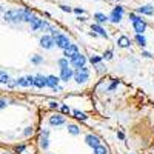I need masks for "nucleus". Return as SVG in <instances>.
Returning <instances> with one entry per match:
<instances>
[{"mask_svg":"<svg viewBox=\"0 0 154 154\" xmlns=\"http://www.w3.org/2000/svg\"><path fill=\"white\" fill-rule=\"evenodd\" d=\"M26 82H28V85H32V82H34V77L28 75V77H26Z\"/></svg>","mask_w":154,"mask_h":154,"instance_id":"c9c22d12","label":"nucleus"},{"mask_svg":"<svg viewBox=\"0 0 154 154\" xmlns=\"http://www.w3.org/2000/svg\"><path fill=\"white\" fill-rule=\"evenodd\" d=\"M6 105H8V100H6V99H0V109L5 108Z\"/></svg>","mask_w":154,"mask_h":154,"instance_id":"c756f323","label":"nucleus"},{"mask_svg":"<svg viewBox=\"0 0 154 154\" xmlns=\"http://www.w3.org/2000/svg\"><path fill=\"white\" fill-rule=\"evenodd\" d=\"M3 154H8V152H3Z\"/></svg>","mask_w":154,"mask_h":154,"instance_id":"c03bdc74","label":"nucleus"},{"mask_svg":"<svg viewBox=\"0 0 154 154\" xmlns=\"http://www.w3.org/2000/svg\"><path fill=\"white\" fill-rule=\"evenodd\" d=\"M32 134V128H26L25 130V136H31Z\"/></svg>","mask_w":154,"mask_h":154,"instance_id":"f704fd0d","label":"nucleus"},{"mask_svg":"<svg viewBox=\"0 0 154 154\" xmlns=\"http://www.w3.org/2000/svg\"><path fill=\"white\" fill-rule=\"evenodd\" d=\"M40 46L45 49H51L54 46V38L51 35H42L40 37Z\"/></svg>","mask_w":154,"mask_h":154,"instance_id":"20e7f679","label":"nucleus"},{"mask_svg":"<svg viewBox=\"0 0 154 154\" xmlns=\"http://www.w3.org/2000/svg\"><path fill=\"white\" fill-rule=\"evenodd\" d=\"M34 17H35V16L32 14L31 9H23V22H28V23H29Z\"/></svg>","mask_w":154,"mask_h":154,"instance_id":"dca6fc26","label":"nucleus"},{"mask_svg":"<svg viewBox=\"0 0 154 154\" xmlns=\"http://www.w3.org/2000/svg\"><path fill=\"white\" fill-rule=\"evenodd\" d=\"M32 85H35L37 88H43V86H46V77H43V75H37V77H34Z\"/></svg>","mask_w":154,"mask_h":154,"instance_id":"9d476101","label":"nucleus"},{"mask_svg":"<svg viewBox=\"0 0 154 154\" xmlns=\"http://www.w3.org/2000/svg\"><path fill=\"white\" fill-rule=\"evenodd\" d=\"M29 23H31V29H32V31H37L38 28L42 26L43 20H42V19H38V17H34V19H32V20H31Z\"/></svg>","mask_w":154,"mask_h":154,"instance_id":"4468645a","label":"nucleus"},{"mask_svg":"<svg viewBox=\"0 0 154 154\" xmlns=\"http://www.w3.org/2000/svg\"><path fill=\"white\" fill-rule=\"evenodd\" d=\"M40 146H42L43 149H46V148H48V131H45V133H43V136H42Z\"/></svg>","mask_w":154,"mask_h":154,"instance_id":"5701e85b","label":"nucleus"},{"mask_svg":"<svg viewBox=\"0 0 154 154\" xmlns=\"http://www.w3.org/2000/svg\"><path fill=\"white\" fill-rule=\"evenodd\" d=\"M91 29H93V31H96V32H97V34H100V35H103V37H106V35H108V34H106V31H105L103 28H102L100 25H97V23H94V25H93Z\"/></svg>","mask_w":154,"mask_h":154,"instance_id":"a211bd4d","label":"nucleus"},{"mask_svg":"<svg viewBox=\"0 0 154 154\" xmlns=\"http://www.w3.org/2000/svg\"><path fill=\"white\" fill-rule=\"evenodd\" d=\"M94 154H108V149L103 145H99V146L94 148Z\"/></svg>","mask_w":154,"mask_h":154,"instance_id":"412c9836","label":"nucleus"},{"mask_svg":"<svg viewBox=\"0 0 154 154\" xmlns=\"http://www.w3.org/2000/svg\"><path fill=\"white\" fill-rule=\"evenodd\" d=\"M133 26H134V31L137 34H142L145 29H146V23L142 20V19H137L136 22H133Z\"/></svg>","mask_w":154,"mask_h":154,"instance_id":"0eeeda50","label":"nucleus"},{"mask_svg":"<svg viewBox=\"0 0 154 154\" xmlns=\"http://www.w3.org/2000/svg\"><path fill=\"white\" fill-rule=\"evenodd\" d=\"M85 142L89 145V146H93V148H96V146H99L100 145V139L97 137V136H93V134H88L86 137H85Z\"/></svg>","mask_w":154,"mask_h":154,"instance_id":"1a4fd4ad","label":"nucleus"},{"mask_svg":"<svg viewBox=\"0 0 154 154\" xmlns=\"http://www.w3.org/2000/svg\"><path fill=\"white\" fill-rule=\"evenodd\" d=\"M49 123L59 126L62 123H65V117H62V116H51V117H49Z\"/></svg>","mask_w":154,"mask_h":154,"instance_id":"9b49d317","label":"nucleus"},{"mask_svg":"<svg viewBox=\"0 0 154 154\" xmlns=\"http://www.w3.org/2000/svg\"><path fill=\"white\" fill-rule=\"evenodd\" d=\"M77 54H79V48H77L75 45H69L66 49H63V56H65V59H72Z\"/></svg>","mask_w":154,"mask_h":154,"instance_id":"423d86ee","label":"nucleus"},{"mask_svg":"<svg viewBox=\"0 0 154 154\" xmlns=\"http://www.w3.org/2000/svg\"><path fill=\"white\" fill-rule=\"evenodd\" d=\"M117 2H119V0H117Z\"/></svg>","mask_w":154,"mask_h":154,"instance_id":"a18cd8bd","label":"nucleus"},{"mask_svg":"<svg viewBox=\"0 0 154 154\" xmlns=\"http://www.w3.org/2000/svg\"><path fill=\"white\" fill-rule=\"evenodd\" d=\"M62 112H65V114H66V112H69V108L63 105V106H62Z\"/></svg>","mask_w":154,"mask_h":154,"instance_id":"58836bf2","label":"nucleus"},{"mask_svg":"<svg viewBox=\"0 0 154 154\" xmlns=\"http://www.w3.org/2000/svg\"><path fill=\"white\" fill-rule=\"evenodd\" d=\"M68 131H69L72 136H79V134H80V130H79L75 125H68Z\"/></svg>","mask_w":154,"mask_h":154,"instance_id":"b1692460","label":"nucleus"},{"mask_svg":"<svg viewBox=\"0 0 154 154\" xmlns=\"http://www.w3.org/2000/svg\"><path fill=\"white\" fill-rule=\"evenodd\" d=\"M57 83H59V79H57V77H54V75H49V77H46V86L56 88V86H57Z\"/></svg>","mask_w":154,"mask_h":154,"instance_id":"2eb2a0df","label":"nucleus"},{"mask_svg":"<svg viewBox=\"0 0 154 154\" xmlns=\"http://www.w3.org/2000/svg\"><path fill=\"white\" fill-rule=\"evenodd\" d=\"M74 12H77V14H83L85 11H83V9H80V8H75V9H74Z\"/></svg>","mask_w":154,"mask_h":154,"instance_id":"a19ab883","label":"nucleus"},{"mask_svg":"<svg viewBox=\"0 0 154 154\" xmlns=\"http://www.w3.org/2000/svg\"><path fill=\"white\" fill-rule=\"evenodd\" d=\"M136 42H137L140 46H145V45H146V38H145L142 34H136Z\"/></svg>","mask_w":154,"mask_h":154,"instance_id":"4be33fe9","label":"nucleus"},{"mask_svg":"<svg viewBox=\"0 0 154 154\" xmlns=\"http://www.w3.org/2000/svg\"><path fill=\"white\" fill-rule=\"evenodd\" d=\"M88 77H89L88 68L82 66V68H77V71H75V74H74V80H75L77 83H83V82L88 80Z\"/></svg>","mask_w":154,"mask_h":154,"instance_id":"f03ea898","label":"nucleus"},{"mask_svg":"<svg viewBox=\"0 0 154 154\" xmlns=\"http://www.w3.org/2000/svg\"><path fill=\"white\" fill-rule=\"evenodd\" d=\"M106 60H109L111 57H112V53H111V51H106V53H105V56H103Z\"/></svg>","mask_w":154,"mask_h":154,"instance_id":"72a5a7b5","label":"nucleus"},{"mask_svg":"<svg viewBox=\"0 0 154 154\" xmlns=\"http://www.w3.org/2000/svg\"><path fill=\"white\" fill-rule=\"evenodd\" d=\"M142 56H145V57H151V54L148 53V51H143V53H142Z\"/></svg>","mask_w":154,"mask_h":154,"instance_id":"37998d69","label":"nucleus"},{"mask_svg":"<svg viewBox=\"0 0 154 154\" xmlns=\"http://www.w3.org/2000/svg\"><path fill=\"white\" fill-rule=\"evenodd\" d=\"M130 19H131V22H136L137 19H140V17H137L136 14H130Z\"/></svg>","mask_w":154,"mask_h":154,"instance_id":"4c0bfd02","label":"nucleus"},{"mask_svg":"<svg viewBox=\"0 0 154 154\" xmlns=\"http://www.w3.org/2000/svg\"><path fill=\"white\" fill-rule=\"evenodd\" d=\"M54 43L59 46V48H62V49H66L71 43H69V38L66 37V35H63V34H59V35H56L54 37Z\"/></svg>","mask_w":154,"mask_h":154,"instance_id":"7ed1b4c3","label":"nucleus"},{"mask_svg":"<svg viewBox=\"0 0 154 154\" xmlns=\"http://www.w3.org/2000/svg\"><path fill=\"white\" fill-rule=\"evenodd\" d=\"M130 43H131V40H130V37H126V35H120V37L117 38V45H119L120 48L130 46Z\"/></svg>","mask_w":154,"mask_h":154,"instance_id":"f8f14e48","label":"nucleus"},{"mask_svg":"<svg viewBox=\"0 0 154 154\" xmlns=\"http://www.w3.org/2000/svg\"><path fill=\"white\" fill-rule=\"evenodd\" d=\"M49 31H51V37H53V38H54L56 35H59V34H60V32H59V29H57V28H54V26H49Z\"/></svg>","mask_w":154,"mask_h":154,"instance_id":"c85d7f7f","label":"nucleus"},{"mask_svg":"<svg viewBox=\"0 0 154 154\" xmlns=\"http://www.w3.org/2000/svg\"><path fill=\"white\" fill-rule=\"evenodd\" d=\"M49 108L57 109V108H59V103H57V102H51V103H49Z\"/></svg>","mask_w":154,"mask_h":154,"instance_id":"7c9ffc66","label":"nucleus"},{"mask_svg":"<svg viewBox=\"0 0 154 154\" xmlns=\"http://www.w3.org/2000/svg\"><path fill=\"white\" fill-rule=\"evenodd\" d=\"M25 151V145H20V146H16V152H23Z\"/></svg>","mask_w":154,"mask_h":154,"instance_id":"473e14b6","label":"nucleus"},{"mask_svg":"<svg viewBox=\"0 0 154 154\" xmlns=\"http://www.w3.org/2000/svg\"><path fill=\"white\" fill-rule=\"evenodd\" d=\"M112 11H116V12H119V14H123V8L122 6H116Z\"/></svg>","mask_w":154,"mask_h":154,"instance_id":"2f4dec72","label":"nucleus"},{"mask_svg":"<svg viewBox=\"0 0 154 154\" xmlns=\"http://www.w3.org/2000/svg\"><path fill=\"white\" fill-rule=\"evenodd\" d=\"M16 85H20V86H29L28 85V82H26V79H25V77H20V79L16 82Z\"/></svg>","mask_w":154,"mask_h":154,"instance_id":"a878e982","label":"nucleus"},{"mask_svg":"<svg viewBox=\"0 0 154 154\" xmlns=\"http://www.w3.org/2000/svg\"><path fill=\"white\" fill-rule=\"evenodd\" d=\"M117 85H119V80H116V82H114V83H112V85L109 86V89H114V88L117 86Z\"/></svg>","mask_w":154,"mask_h":154,"instance_id":"79ce46f5","label":"nucleus"},{"mask_svg":"<svg viewBox=\"0 0 154 154\" xmlns=\"http://www.w3.org/2000/svg\"><path fill=\"white\" fill-rule=\"evenodd\" d=\"M137 12H140V14H148V16H151V14H154V6H149V5L140 6V8L137 9Z\"/></svg>","mask_w":154,"mask_h":154,"instance_id":"ddd939ff","label":"nucleus"},{"mask_svg":"<svg viewBox=\"0 0 154 154\" xmlns=\"http://www.w3.org/2000/svg\"><path fill=\"white\" fill-rule=\"evenodd\" d=\"M100 60H102L100 57H91V62L93 63H100Z\"/></svg>","mask_w":154,"mask_h":154,"instance_id":"e433bc0d","label":"nucleus"},{"mask_svg":"<svg viewBox=\"0 0 154 154\" xmlns=\"http://www.w3.org/2000/svg\"><path fill=\"white\" fill-rule=\"evenodd\" d=\"M31 62L35 63V65H38V63H42V62H43V57H40V56H34V57L31 59Z\"/></svg>","mask_w":154,"mask_h":154,"instance_id":"bb28decb","label":"nucleus"},{"mask_svg":"<svg viewBox=\"0 0 154 154\" xmlns=\"http://www.w3.org/2000/svg\"><path fill=\"white\" fill-rule=\"evenodd\" d=\"M85 62H86V59L83 54H77L71 59V65L75 68H82V66H85Z\"/></svg>","mask_w":154,"mask_h":154,"instance_id":"39448f33","label":"nucleus"},{"mask_svg":"<svg viewBox=\"0 0 154 154\" xmlns=\"http://www.w3.org/2000/svg\"><path fill=\"white\" fill-rule=\"evenodd\" d=\"M108 20H111L112 23H119V22L122 20V14H119V12L112 11V12H111V16L108 17Z\"/></svg>","mask_w":154,"mask_h":154,"instance_id":"f3484780","label":"nucleus"},{"mask_svg":"<svg viewBox=\"0 0 154 154\" xmlns=\"http://www.w3.org/2000/svg\"><path fill=\"white\" fill-rule=\"evenodd\" d=\"M60 8H62L63 11H66V12H69V11H71V8H69V6H65V5H62Z\"/></svg>","mask_w":154,"mask_h":154,"instance_id":"ea45409f","label":"nucleus"},{"mask_svg":"<svg viewBox=\"0 0 154 154\" xmlns=\"http://www.w3.org/2000/svg\"><path fill=\"white\" fill-rule=\"evenodd\" d=\"M5 20L12 22V23L23 22V9H11V11L5 12Z\"/></svg>","mask_w":154,"mask_h":154,"instance_id":"f257e3e1","label":"nucleus"},{"mask_svg":"<svg viewBox=\"0 0 154 154\" xmlns=\"http://www.w3.org/2000/svg\"><path fill=\"white\" fill-rule=\"evenodd\" d=\"M71 77H72V69H71V68H68V66L60 68V80L68 82V80L71 79Z\"/></svg>","mask_w":154,"mask_h":154,"instance_id":"6e6552de","label":"nucleus"},{"mask_svg":"<svg viewBox=\"0 0 154 154\" xmlns=\"http://www.w3.org/2000/svg\"><path fill=\"white\" fill-rule=\"evenodd\" d=\"M59 66H60V68H65V66H68V59H65V57L60 59V60H59Z\"/></svg>","mask_w":154,"mask_h":154,"instance_id":"cd10ccee","label":"nucleus"},{"mask_svg":"<svg viewBox=\"0 0 154 154\" xmlns=\"http://www.w3.org/2000/svg\"><path fill=\"white\" fill-rule=\"evenodd\" d=\"M74 116H75V119H79V120H86L88 117H86V114H83V112H80V111H74Z\"/></svg>","mask_w":154,"mask_h":154,"instance_id":"393cba45","label":"nucleus"},{"mask_svg":"<svg viewBox=\"0 0 154 154\" xmlns=\"http://www.w3.org/2000/svg\"><path fill=\"white\" fill-rule=\"evenodd\" d=\"M94 19L97 20V25H100V23H103V22L108 20V17H106L105 14H102V12H97V14H94Z\"/></svg>","mask_w":154,"mask_h":154,"instance_id":"6ab92c4d","label":"nucleus"},{"mask_svg":"<svg viewBox=\"0 0 154 154\" xmlns=\"http://www.w3.org/2000/svg\"><path fill=\"white\" fill-rule=\"evenodd\" d=\"M9 75L6 74V71H0V83H9Z\"/></svg>","mask_w":154,"mask_h":154,"instance_id":"aec40b11","label":"nucleus"}]
</instances>
